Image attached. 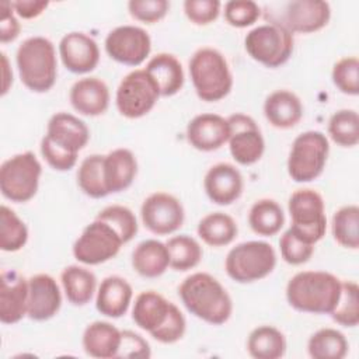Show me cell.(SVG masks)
Instances as JSON below:
<instances>
[{
	"mask_svg": "<svg viewBox=\"0 0 359 359\" xmlns=\"http://www.w3.org/2000/svg\"><path fill=\"white\" fill-rule=\"evenodd\" d=\"M178 294L187 310L212 325L224 324L233 313V300L224 286L210 273L195 272L187 276Z\"/></svg>",
	"mask_w": 359,
	"mask_h": 359,
	"instance_id": "obj_1",
	"label": "cell"
},
{
	"mask_svg": "<svg viewBox=\"0 0 359 359\" xmlns=\"http://www.w3.org/2000/svg\"><path fill=\"white\" fill-rule=\"evenodd\" d=\"M341 296V280L325 271H303L286 286L287 303L297 311L331 314Z\"/></svg>",
	"mask_w": 359,
	"mask_h": 359,
	"instance_id": "obj_2",
	"label": "cell"
},
{
	"mask_svg": "<svg viewBox=\"0 0 359 359\" xmlns=\"http://www.w3.org/2000/svg\"><path fill=\"white\" fill-rule=\"evenodd\" d=\"M15 62L21 83L34 93H46L57 76V60L53 43L45 36H31L17 49Z\"/></svg>",
	"mask_w": 359,
	"mask_h": 359,
	"instance_id": "obj_3",
	"label": "cell"
},
{
	"mask_svg": "<svg viewBox=\"0 0 359 359\" xmlns=\"http://www.w3.org/2000/svg\"><path fill=\"white\" fill-rule=\"evenodd\" d=\"M189 76L196 95L206 102L223 100L233 87V74L226 57L210 46L201 48L191 56Z\"/></svg>",
	"mask_w": 359,
	"mask_h": 359,
	"instance_id": "obj_4",
	"label": "cell"
},
{
	"mask_svg": "<svg viewBox=\"0 0 359 359\" xmlns=\"http://www.w3.org/2000/svg\"><path fill=\"white\" fill-rule=\"evenodd\" d=\"M276 266V252L266 241H244L233 247L226 257L227 275L238 283H252L266 278Z\"/></svg>",
	"mask_w": 359,
	"mask_h": 359,
	"instance_id": "obj_5",
	"label": "cell"
},
{
	"mask_svg": "<svg viewBox=\"0 0 359 359\" xmlns=\"http://www.w3.org/2000/svg\"><path fill=\"white\" fill-rule=\"evenodd\" d=\"M330 153L327 136L320 130H307L294 137L289 157L287 172L296 182H310L318 178Z\"/></svg>",
	"mask_w": 359,
	"mask_h": 359,
	"instance_id": "obj_6",
	"label": "cell"
},
{
	"mask_svg": "<svg viewBox=\"0 0 359 359\" xmlns=\"http://www.w3.org/2000/svg\"><path fill=\"white\" fill-rule=\"evenodd\" d=\"M42 165L32 151L15 154L0 167L1 195L15 203L32 199L39 187Z\"/></svg>",
	"mask_w": 359,
	"mask_h": 359,
	"instance_id": "obj_7",
	"label": "cell"
},
{
	"mask_svg": "<svg viewBox=\"0 0 359 359\" xmlns=\"http://www.w3.org/2000/svg\"><path fill=\"white\" fill-rule=\"evenodd\" d=\"M293 45V34L275 22H265L252 28L244 39L247 53L258 63L272 69L289 60Z\"/></svg>",
	"mask_w": 359,
	"mask_h": 359,
	"instance_id": "obj_8",
	"label": "cell"
},
{
	"mask_svg": "<svg viewBox=\"0 0 359 359\" xmlns=\"http://www.w3.org/2000/svg\"><path fill=\"white\" fill-rule=\"evenodd\" d=\"M292 219L290 230L310 244L320 241L327 230L323 196L310 188L294 191L287 202Z\"/></svg>",
	"mask_w": 359,
	"mask_h": 359,
	"instance_id": "obj_9",
	"label": "cell"
},
{
	"mask_svg": "<svg viewBox=\"0 0 359 359\" xmlns=\"http://www.w3.org/2000/svg\"><path fill=\"white\" fill-rule=\"evenodd\" d=\"M265 18L287 31L311 34L324 28L331 18V7L323 0H292L280 4V10L275 11L266 7Z\"/></svg>",
	"mask_w": 359,
	"mask_h": 359,
	"instance_id": "obj_10",
	"label": "cell"
},
{
	"mask_svg": "<svg viewBox=\"0 0 359 359\" xmlns=\"http://www.w3.org/2000/svg\"><path fill=\"white\" fill-rule=\"evenodd\" d=\"M158 97H161L158 87L150 74L144 69H136L121 80L115 104L122 116L137 119L154 108Z\"/></svg>",
	"mask_w": 359,
	"mask_h": 359,
	"instance_id": "obj_11",
	"label": "cell"
},
{
	"mask_svg": "<svg viewBox=\"0 0 359 359\" xmlns=\"http://www.w3.org/2000/svg\"><path fill=\"white\" fill-rule=\"evenodd\" d=\"M122 244L125 243L108 223L95 219L74 241L73 255L84 265H100L115 258Z\"/></svg>",
	"mask_w": 359,
	"mask_h": 359,
	"instance_id": "obj_12",
	"label": "cell"
},
{
	"mask_svg": "<svg viewBox=\"0 0 359 359\" xmlns=\"http://www.w3.org/2000/svg\"><path fill=\"white\" fill-rule=\"evenodd\" d=\"M140 217L144 227L157 236L175 233L185 219L184 206L168 192L150 194L142 203Z\"/></svg>",
	"mask_w": 359,
	"mask_h": 359,
	"instance_id": "obj_13",
	"label": "cell"
},
{
	"mask_svg": "<svg viewBox=\"0 0 359 359\" xmlns=\"http://www.w3.org/2000/svg\"><path fill=\"white\" fill-rule=\"evenodd\" d=\"M230 126L229 149L231 157L241 165H251L261 160L265 151V140L257 122L241 112L227 118Z\"/></svg>",
	"mask_w": 359,
	"mask_h": 359,
	"instance_id": "obj_14",
	"label": "cell"
},
{
	"mask_svg": "<svg viewBox=\"0 0 359 359\" xmlns=\"http://www.w3.org/2000/svg\"><path fill=\"white\" fill-rule=\"evenodd\" d=\"M105 52L118 63L139 66L151 50V39L146 29L136 25H121L108 32Z\"/></svg>",
	"mask_w": 359,
	"mask_h": 359,
	"instance_id": "obj_15",
	"label": "cell"
},
{
	"mask_svg": "<svg viewBox=\"0 0 359 359\" xmlns=\"http://www.w3.org/2000/svg\"><path fill=\"white\" fill-rule=\"evenodd\" d=\"M59 55L63 66L74 74L93 72L100 62V49L97 42L87 34L73 31L59 42Z\"/></svg>",
	"mask_w": 359,
	"mask_h": 359,
	"instance_id": "obj_16",
	"label": "cell"
},
{
	"mask_svg": "<svg viewBox=\"0 0 359 359\" xmlns=\"http://www.w3.org/2000/svg\"><path fill=\"white\" fill-rule=\"evenodd\" d=\"M62 293L57 282L48 273H36L28 279L27 316L34 321H46L57 314Z\"/></svg>",
	"mask_w": 359,
	"mask_h": 359,
	"instance_id": "obj_17",
	"label": "cell"
},
{
	"mask_svg": "<svg viewBox=\"0 0 359 359\" xmlns=\"http://www.w3.org/2000/svg\"><path fill=\"white\" fill-rule=\"evenodd\" d=\"M230 126L227 118L217 114H199L187 126L188 143L199 151H213L227 143Z\"/></svg>",
	"mask_w": 359,
	"mask_h": 359,
	"instance_id": "obj_18",
	"label": "cell"
},
{
	"mask_svg": "<svg viewBox=\"0 0 359 359\" xmlns=\"http://www.w3.org/2000/svg\"><path fill=\"white\" fill-rule=\"evenodd\" d=\"M203 188L213 203L226 206L240 198L244 188V180L236 165L230 163H217L205 174Z\"/></svg>",
	"mask_w": 359,
	"mask_h": 359,
	"instance_id": "obj_19",
	"label": "cell"
},
{
	"mask_svg": "<svg viewBox=\"0 0 359 359\" xmlns=\"http://www.w3.org/2000/svg\"><path fill=\"white\" fill-rule=\"evenodd\" d=\"M28 279L14 269L1 272L0 278V321L15 324L27 316Z\"/></svg>",
	"mask_w": 359,
	"mask_h": 359,
	"instance_id": "obj_20",
	"label": "cell"
},
{
	"mask_svg": "<svg viewBox=\"0 0 359 359\" xmlns=\"http://www.w3.org/2000/svg\"><path fill=\"white\" fill-rule=\"evenodd\" d=\"M45 136L57 147L79 154L90 140V130L77 116L69 112H57L49 119Z\"/></svg>",
	"mask_w": 359,
	"mask_h": 359,
	"instance_id": "obj_21",
	"label": "cell"
},
{
	"mask_svg": "<svg viewBox=\"0 0 359 359\" xmlns=\"http://www.w3.org/2000/svg\"><path fill=\"white\" fill-rule=\"evenodd\" d=\"M109 88L98 77L77 80L69 93L72 107L84 116L102 115L109 107Z\"/></svg>",
	"mask_w": 359,
	"mask_h": 359,
	"instance_id": "obj_22",
	"label": "cell"
},
{
	"mask_svg": "<svg viewBox=\"0 0 359 359\" xmlns=\"http://www.w3.org/2000/svg\"><path fill=\"white\" fill-rule=\"evenodd\" d=\"M81 344L84 352L91 358H118L122 344V331L108 321H93L86 327Z\"/></svg>",
	"mask_w": 359,
	"mask_h": 359,
	"instance_id": "obj_23",
	"label": "cell"
},
{
	"mask_svg": "<svg viewBox=\"0 0 359 359\" xmlns=\"http://www.w3.org/2000/svg\"><path fill=\"white\" fill-rule=\"evenodd\" d=\"M132 296L133 290L130 283L118 275H111L104 278L98 286L95 307L105 317L119 318L126 314Z\"/></svg>",
	"mask_w": 359,
	"mask_h": 359,
	"instance_id": "obj_24",
	"label": "cell"
},
{
	"mask_svg": "<svg viewBox=\"0 0 359 359\" xmlns=\"http://www.w3.org/2000/svg\"><path fill=\"white\" fill-rule=\"evenodd\" d=\"M137 174L135 154L125 147L115 149L104 156V182L108 194L128 189Z\"/></svg>",
	"mask_w": 359,
	"mask_h": 359,
	"instance_id": "obj_25",
	"label": "cell"
},
{
	"mask_svg": "<svg viewBox=\"0 0 359 359\" xmlns=\"http://www.w3.org/2000/svg\"><path fill=\"white\" fill-rule=\"evenodd\" d=\"M264 115L273 128L290 129L303 118V104L294 93L276 90L265 98Z\"/></svg>",
	"mask_w": 359,
	"mask_h": 359,
	"instance_id": "obj_26",
	"label": "cell"
},
{
	"mask_svg": "<svg viewBox=\"0 0 359 359\" xmlns=\"http://www.w3.org/2000/svg\"><path fill=\"white\" fill-rule=\"evenodd\" d=\"M171 304L172 303L158 292L144 290L135 299L132 320L139 328L151 334L164 324L170 314Z\"/></svg>",
	"mask_w": 359,
	"mask_h": 359,
	"instance_id": "obj_27",
	"label": "cell"
},
{
	"mask_svg": "<svg viewBox=\"0 0 359 359\" xmlns=\"http://www.w3.org/2000/svg\"><path fill=\"white\" fill-rule=\"evenodd\" d=\"M144 70L157 84L161 97L175 95L184 86L182 65L171 53H157L147 62Z\"/></svg>",
	"mask_w": 359,
	"mask_h": 359,
	"instance_id": "obj_28",
	"label": "cell"
},
{
	"mask_svg": "<svg viewBox=\"0 0 359 359\" xmlns=\"http://www.w3.org/2000/svg\"><path fill=\"white\" fill-rule=\"evenodd\" d=\"M132 266L143 278L161 276L170 266L167 245L154 238L139 243L132 252Z\"/></svg>",
	"mask_w": 359,
	"mask_h": 359,
	"instance_id": "obj_29",
	"label": "cell"
},
{
	"mask_svg": "<svg viewBox=\"0 0 359 359\" xmlns=\"http://www.w3.org/2000/svg\"><path fill=\"white\" fill-rule=\"evenodd\" d=\"M60 282L66 299L73 306H86L97 290L95 275L80 265H69L60 273Z\"/></svg>",
	"mask_w": 359,
	"mask_h": 359,
	"instance_id": "obj_30",
	"label": "cell"
},
{
	"mask_svg": "<svg viewBox=\"0 0 359 359\" xmlns=\"http://www.w3.org/2000/svg\"><path fill=\"white\" fill-rule=\"evenodd\" d=\"M286 338L272 325L254 328L247 339V351L254 359H279L286 352Z\"/></svg>",
	"mask_w": 359,
	"mask_h": 359,
	"instance_id": "obj_31",
	"label": "cell"
},
{
	"mask_svg": "<svg viewBox=\"0 0 359 359\" xmlns=\"http://www.w3.org/2000/svg\"><path fill=\"white\" fill-rule=\"evenodd\" d=\"M198 236L210 247L229 245L238 233L236 220L223 212H213L203 216L196 227Z\"/></svg>",
	"mask_w": 359,
	"mask_h": 359,
	"instance_id": "obj_32",
	"label": "cell"
},
{
	"mask_svg": "<svg viewBox=\"0 0 359 359\" xmlns=\"http://www.w3.org/2000/svg\"><path fill=\"white\" fill-rule=\"evenodd\" d=\"M251 230L264 237L275 236L285 224V213L280 205L269 198L258 199L252 203L248 213Z\"/></svg>",
	"mask_w": 359,
	"mask_h": 359,
	"instance_id": "obj_33",
	"label": "cell"
},
{
	"mask_svg": "<svg viewBox=\"0 0 359 359\" xmlns=\"http://www.w3.org/2000/svg\"><path fill=\"white\" fill-rule=\"evenodd\" d=\"M348 349L349 344L345 335L335 328H321L307 342V352L313 359H342Z\"/></svg>",
	"mask_w": 359,
	"mask_h": 359,
	"instance_id": "obj_34",
	"label": "cell"
},
{
	"mask_svg": "<svg viewBox=\"0 0 359 359\" xmlns=\"http://www.w3.org/2000/svg\"><path fill=\"white\" fill-rule=\"evenodd\" d=\"M165 245L170 254V266L178 272L194 269L203 255L201 244L188 234L174 236Z\"/></svg>",
	"mask_w": 359,
	"mask_h": 359,
	"instance_id": "obj_35",
	"label": "cell"
},
{
	"mask_svg": "<svg viewBox=\"0 0 359 359\" xmlns=\"http://www.w3.org/2000/svg\"><path fill=\"white\" fill-rule=\"evenodd\" d=\"M332 236L335 241L349 250L359 248V208L346 205L338 209L332 216Z\"/></svg>",
	"mask_w": 359,
	"mask_h": 359,
	"instance_id": "obj_36",
	"label": "cell"
},
{
	"mask_svg": "<svg viewBox=\"0 0 359 359\" xmlns=\"http://www.w3.org/2000/svg\"><path fill=\"white\" fill-rule=\"evenodd\" d=\"M77 184L80 189L90 198L100 199L108 194L104 182V156H87L77 170Z\"/></svg>",
	"mask_w": 359,
	"mask_h": 359,
	"instance_id": "obj_37",
	"label": "cell"
},
{
	"mask_svg": "<svg viewBox=\"0 0 359 359\" xmlns=\"http://www.w3.org/2000/svg\"><path fill=\"white\" fill-rule=\"evenodd\" d=\"M28 241V229L17 213L6 205L0 208V248L6 252L21 250Z\"/></svg>",
	"mask_w": 359,
	"mask_h": 359,
	"instance_id": "obj_38",
	"label": "cell"
},
{
	"mask_svg": "<svg viewBox=\"0 0 359 359\" xmlns=\"http://www.w3.org/2000/svg\"><path fill=\"white\" fill-rule=\"evenodd\" d=\"M328 135L341 147L359 143V115L355 109H339L328 121Z\"/></svg>",
	"mask_w": 359,
	"mask_h": 359,
	"instance_id": "obj_39",
	"label": "cell"
},
{
	"mask_svg": "<svg viewBox=\"0 0 359 359\" xmlns=\"http://www.w3.org/2000/svg\"><path fill=\"white\" fill-rule=\"evenodd\" d=\"M330 316L342 327L352 328L359 324V287L356 282H341V296Z\"/></svg>",
	"mask_w": 359,
	"mask_h": 359,
	"instance_id": "obj_40",
	"label": "cell"
},
{
	"mask_svg": "<svg viewBox=\"0 0 359 359\" xmlns=\"http://www.w3.org/2000/svg\"><path fill=\"white\" fill-rule=\"evenodd\" d=\"M108 223L122 238L123 243H129L137 233V220L135 213L122 205H111L98 212L97 217Z\"/></svg>",
	"mask_w": 359,
	"mask_h": 359,
	"instance_id": "obj_41",
	"label": "cell"
},
{
	"mask_svg": "<svg viewBox=\"0 0 359 359\" xmlns=\"http://www.w3.org/2000/svg\"><path fill=\"white\" fill-rule=\"evenodd\" d=\"M332 83L346 95L359 94V60L356 56H345L332 67Z\"/></svg>",
	"mask_w": 359,
	"mask_h": 359,
	"instance_id": "obj_42",
	"label": "cell"
},
{
	"mask_svg": "<svg viewBox=\"0 0 359 359\" xmlns=\"http://www.w3.org/2000/svg\"><path fill=\"white\" fill-rule=\"evenodd\" d=\"M279 248H280V255L283 261L287 262L289 265L306 264L314 252V244L304 241L290 229H287L280 236Z\"/></svg>",
	"mask_w": 359,
	"mask_h": 359,
	"instance_id": "obj_43",
	"label": "cell"
},
{
	"mask_svg": "<svg viewBox=\"0 0 359 359\" xmlns=\"http://www.w3.org/2000/svg\"><path fill=\"white\" fill-rule=\"evenodd\" d=\"M261 15V7L252 0H231L224 4V20L236 28L252 25Z\"/></svg>",
	"mask_w": 359,
	"mask_h": 359,
	"instance_id": "obj_44",
	"label": "cell"
},
{
	"mask_svg": "<svg viewBox=\"0 0 359 359\" xmlns=\"http://www.w3.org/2000/svg\"><path fill=\"white\" fill-rule=\"evenodd\" d=\"M128 10L135 20L154 24L167 15L170 3L167 0H130L128 3Z\"/></svg>",
	"mask_w": 359,
	"mask_h": 359,
	"instance_id": "obj_45",
	"label": "cell"
},
{
	"mask_svg": "<svg viewBox=\"0 0 359 359\" xmlns=\"http://www.w3.org/2000/svg\"><path fill=\"white\" fill-rule=\"evenodd\" d=\"M187 331V321L181 310L172 303L170 314L164 324L153 331L150 335L161 344H175L180 341Z\"/></svg>",
	"mask_w": 359,
	"mask_h": 359,
	"instance_id": "obj_46",
	"label": "cell"
},
{
	"mask_svg": "<svg viewBox=\"0 0 359 359\" xmlns=\"http://www.w3.org/2000/svg\"><path fill=\"white\" fill-rule=\"evenodd\" d=\"M222 3L217 0H185L184 13L195 25H208L220 14Z\"/></svg>",
	"mask_w": 359,
	"mask_h": 359,
	"instance_id": "obj_47",
	"label": "cell"
},
{
	"mask_svg": "<svg viewBox=\"0 0 359 359\" xmlns=\"http://www.w3.org/2000/svg\"><path fill=\"white\" fill-rule=\"evenodd\" d=\"M41 154L45 161L56 171H69L77 163V154L57 147L46 136H43L41 140Z\"/></svg>",
	"mask_w": 359,
	"mask_h": 359,
	"instance_id": "obj_48",
	"label": "cell"
},
{
	"mask_svg": "<svg viewBox=\"0 0 359 359\" xmlns=\"http://www.w3.org/2000/svg\"><path fill=\"white\" fill-rule=\"evenodd\" d=\"M150 345L139 334L125 330L122 331V344L118 358H150Z\"/></svg>",
	"mask_w": 359,
	"mask_h": 359,
	"instance_id": "obj_49",
	"label": "cell"
},
{
	"mask_svg": "<svg viewBox=\"0 0 359 359\" xmlns=\"http://www.w3.org/2000/svg\"><path fill=\"white\" fill-rule=\"evenodd\" d=\"M0 11V41L1 43L13 42L20 35L21 25L14 15L11 1H1Z\"/></svg>",
	"mask_w": 359,
	"mask_h": 359,
	"instance_id": "obj_50",
	"label": "cell"
},
{
	"mask_svg": "<svg viewBox=\"0 0 359 359\" xmlns=\"http://www.w3.org/2000/svg\"><path fill=\"white\" fill-rule=\"evenodd\" d=\"M11 6L14 8V13L24 18L31 20L38 15H41L49 6V1L45 0H17L11 1Z\"/></svg>",
	"mask_w": 359,
	"mask_h": 359,
	"instance_id": "obj_51",
	"label": "cell"
},
{
	"mask_svg": "<svg viewBox=\"0 0 359 359\" xmlns=\"http://www.w3.org/2000/svg\"><path fill=\"white\" fill-rule=\"evenodd\" d=\"M1 65H3V88H1V95H6L10 86L13 84V72L11 67L8 66V59L4 52H1Z\"/></svg>",
	"mask_w": 359,
	"mask_h": 359,
	"instance_id": "obj_52",
	"label": "cell"
}]
</instances>
